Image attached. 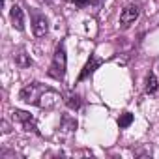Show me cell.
<instances>
[{"mask_svg": "<svg viewBox=\"0 0 159 159\" xmlns=\"http://www.w3.org/2000/svg\"><path fill=\"white\" fill-rule=\"evenodd\" d=\"M67 71V52H66V43L60 41L56 45V51L52 54V62L49 66V77H52L54 81H64Z\"/></svg>", "mask_w": 159, "mask_h": 159, "instance_id": "cell-1", "label": "cell"}, {"mask_svg": "<svg viewBox=\"0 0 159 159\" xmlns=\"http://www.w3.org/2000/svg\"><path fill=\"white\" fill-rule=\"evenodd\" d=\"M47 88H49V86H45V84H41V83H30V84H26V86L21 88L19 99H21L23 103H28V105H38L39 99H41V96H43V92H45Z\"/></svg>", "mask_w": 159, "mask_h": 159, "instance_id": "cell-2", "label": "cell"}, {"mask_svg": "<svg viewBox=\"0 0 159 159\" xmlns=\"http://www.w3.org/2000/svg\"><path fill=\"white\" fill-rule=\"evenodd\" d=\"M13 118L17 120V122H21L23 124V127H25V131H32L34 135H41L39 133V129H38V125H36V120H34V116L30 114V112H26V111H21V109H15L13 111Z\"/></svg>", "mask_w": 159, "mask_h": 159, "instance_id": "cell-3", "label": "cell"}, {"mask_svg": "<svg viewBox=\"0 0 159 159\" xmlns=\"http://www.w3.org/2000/svg\"><path fill=\"white\" fill-rule=\"evenodd\" d=\"M60 99H62V96H60L56 90L47 88V90L43 92V96H41L38 107H39V109H45V111H51V109H54V107L60 103Z\"/></svg>", "mask_w": 159, "mask_h": 159, "instance_id": "cell-4", "label": "cell"}, {"mask_svg": "<svg viewBox=\"0 0 159 159\" xmlns=\"http://www.w3.org/2000/svg\"><path fill=\"white\" fill-rule=\"evenodd\" d=\"M139 6H135V4H129V6H125L124 10H122V13H120V25H122V28L125 30V28H129L137 19H139Z\"/></svg>", "mask_w": 159, "mask_h": 159, "instance_id": "cell-5", "label": "cell"}, {"mask_svg": "<svg viewBox=\"0 0 159 159\" xmlns=\"http://www.w3.org/2000/svg\"><path fill=\"white\" fill-rule=\"evenodd\" d=\"M32 32L36 38H43L49 32V19L41 13H32Z\"/></svg>", "mask_w": 159, "mask_h": 159, "instance_id": "cell-6", "label": "cell"}, {"mask_svg": "<svg viewBox=\"0 0 159 159\" xmlns=\"http://www.w3.org/2000/svg\"><path fill=\"white\" fill-rule=\"evenodd\" d=\"M103 64V60L101 58H98L96 54H90V58H88V62L84 64V67H83V71L81 73H79V77H77V83H83L84 81V79H88L99 66Z\"/></svg>", "mask_w": 159, "mask_h": 159, "instance_id": "cell-7", "label": "cell"}, {"mask_svg": "<svg viewBox=\"0 0 159 159\" xmlns=\"http://www.w3.org/2000/svg\"><path fill=\"white\" fill-rule=\"evenodd\" d=\"M10 21H11L13 28H17L19 32L25 30V11H23L21 6H17V4L11 6V10H10Z\"/></svg>", "mask_w": 159, "mask_h": 159, "instance_id": "cell-8", "label": "cell"}, {"mask_svg": "<svg viewBox=\"0 0 159 159\" xmlns=\"http://www.w3.org/2000/svg\"><path fill=\"white\" fill-rule=\"evenodd\" d=\"M159 90V83H157V77H155V73L153 71H150L148 73V77H146V86H144V92L146 94H155Z\"/></svg>", "mask_w": 159, "mask_h": 159, "instance_id": "cell-9", "label": "cell"}, {"mask_svg": "<svg viewBox=\"0 0 159 159\" xmlns=\"http://www.w3.org/2000/svg\"><path fill=\"white\" fill-rule=\"evenodd\" d=\"M64 103L67 105V109L79 111V109H81V105H83V98L79 96V94H67L66 99H64Z\"/></svg>", "mask_w": 159, "mask_h": 159, "instance_id": "cell-10", "label": "cell"}, {"mask_svg": "<svg viewBox=\"0 0 159 159\" xmlns=\"http://www.w3.org/2000/svg\"><path fill=\"white\" fill-rule=\"evenodd\" d=\"M13 60H15V64L19 66V67H30L34 62H32V58L28 56V54H25V52H17L15 56H13Z\"/></svg>", "mask_w": 159, "mask_h": 159, "instance_id": "cell-11", "label": "cell"}, {"mask_svg": "<svg viewBox=\"0 0 159 159\" xmlns=\"http://www.w3.org/2000/svg\"><path fill=\"white\" fill-rule=\"evenodd\" d=\"M133 120H135V116H133L131 112H127V111H125V112H122V114H120V118H118V125H120L122 129H125V127H129V125L133 124Z\"/></svg>", "mask_w": 159, "mask_h": 159, "instance_id": "cell-12", "label": "cell"}, {"mask_svg": "<svg viewBox=\"0 0 159 159\" xmlns=\"http://www.w3.org/2000/svg\"><path fill=\"white\" fill-rule=\"evenodd\" d=\"M62 129H64V131H73V129H77V120H75V118H69V116H64V120H62Z\"/></svg>", "mask_w": 159, "mask_h": 159, "instance_id": "cell-13", "label": "cell"}, {"mask_svg": "<svg viewBox=\"0 0 159 159\" xmlns=\"http://www.w3.org/2000/svg\"><path fill=\"white\" fill-rule=\"evenodd\" d=\"M69 2H73V4L79 6V8H86V6L90 4V0H69Z\"/></svg>", "mask_w": 159, "mask_h": 159, "instance_id": "cell-14", "label": "cell"}]
</instances>
